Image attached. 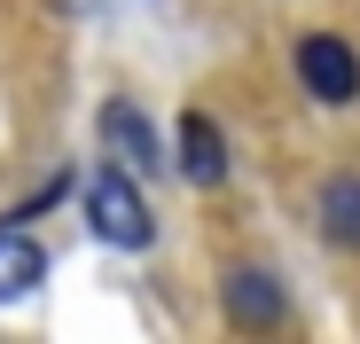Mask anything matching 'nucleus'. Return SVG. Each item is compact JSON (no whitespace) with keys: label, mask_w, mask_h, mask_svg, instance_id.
Returning <instances> with one entry per match:
<instances>
[{"label":"nucleus","mask_w":360,"mask_h":344,"mask_svg":"<svg viewBox=\"0 0 360 344\" xmlns=\"http://www.w3.org/2000/svg\"><path fill=\"white\" fill-rule=\"evenodd\" d=\"M86 227H94L110 251H149V243H157V219H149L141 188H134L117 164H102L94 180H86Z\"/></svg>","instance_id":"obj_1"},{"label":"nucleus","mask_w":360,"mask_h":344,"mask_svg":"<svg viewBox=\"0 0 360 344\" xmlns=\"http://www.w3.org/2000/svg\"><path fill=\"white\" fill-rule=\"evenodd\" d=\"M297 79H306V94H314V102L345 110V102L360 94V55H352L345 39L314 32V39H297Z\"/></svg>","instance_id":"obj_2"},{"label":"nucleus","mask_w":360,"mask_h":344,"mask_svg":"<svg viewBox=\"0 0 360 344\" xmlns=\"http://www.w3.org/2000/svg\"><path fill=\"white\" fill-rule=\"evenodd\" d=\"M219 305H227L235 329H282V321H290V290H282L266 266H235V274L219 282Z\"/></svg>","instance_id":"obj_3"},{"label":"nucleus","mask_w":360,"mask_h":344,"mask_svg":"<svg viewBox=\"0 0 360 344\" xmlns=\"http://www.w3.org/2000/svg\"><path fill=\"white\" fill-rule=\"evenodd\" d=\"M102 149H117V172H157L165 157H157V133H149V118L134 102H110L102 110Z\"/></svg>","instance_id":"obj_4"},{"label":"nucleus","mask_w":360,"mask_h":344,"mask_svg":"<svg viewBox=\"0 0 360 344\" xmlns=\"http://www.w3.org/2000/svg\"><path fill=\"white\" fill-rule=\"evenodd\" d=\"M180 172H188L196 188H219L227 180V141H219V126L204 118V110L180 118Z\"/></svg>","instance_id":"obj_5"},{"label":"nucleus","mask_w":360,"mask_h":344,"mask_svg":"<svg viewBox=\"0 0 360 344\" xmlns=\"http://www.w3.org/2000/svg\"><path fill=\"white\" fill-rule=\"evenodd\" d=\"M321 235L360 251V172H329L321 180Z\"/></svg>","instance_id":"obj_6"},{"label":"nucleus","mask_w":360,"mask_h":344,"mask_svg":"<svg viewBox=\"0 0 360 344\" xmlns=\"http://www.w3.org/2000/svg\"><path fill=\"white\" fill-rule=\"evenodd\" d=\"M39 282H47V251L8 227V235H0V305H16L24 290H39Z\"/></svg>","instance_id":"obj_7"}]
</instances>
